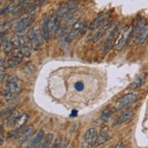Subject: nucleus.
Here are the masks:
<instances>
[{"instance_id": "obj_1", "label": "nucleus", "mask_w": 148, "mask_h": 148, "mask_svg": "<svg viewBox=\"0 0 148 148\" xmlns=\"http://www.w3.org/2000/svg\"><path fill=\"white\" fill-rule=\"evenodd\" d=\"M29 43L33 49L36 50L39 48V47L43 44V39L44 36L43 34L41 33V30L38 27V25H36L33 27L29 32Z\"/></svg>"}, {"instance_id": "obj_2", "label": "nucleus", "mask_w": 148, "mask_h": 148, "mask_svg": "<svg viewBox=\"0 0 148 148\" xmlns=\"http://www.w3.org/2000/svg\"><path fill=\"white\" fill-rule=\"evenodd\" d=\"M138 95H139L138 92H132L129 94H126L117 101L116 105H115V108L117 110H122V109L127 107L128 106L132 105L138 98Z\"/></svg>"}, {"instance_id": "obj_3", "label": "nucleus", "mask_w": 148, "mask_h": 148, "mask_svg": "<svg viewBox=\"0 0 148 148\" xmlns=\"http://www.w3.org/2000/svg\"><path fill=\"white\" fill-rule=\"evenodd\" d=\"M132 30H133L132 27H126L123 31L121 32L119 37L117 38L116 42H115V44H114V49L115 50L121 51L124 48V47L126 45L128 39H129V37L131 36Z\"/></svg>"}, {"instance_id": "obj_4", "label": "nucleus", "mask_w": 148, "mask_h": 148, "mask_svg": "<svg viewBox=\"0 0 148 148\" xmlns=\"http://www.w3.org/2000/svg\"><path fill=\"white\" fill-rule=\"evenodd\" d=\"M86 24H84L81 20H78L77 21L73 27H71V29L69 30L68 33H66V40L67 42H71L73 39L77 36L79 33H82L83 30H84V27L86 28Z\"/></svg>"}, {"instance_id": "obj_5", "label": "nucleus", "mask_w": 148, "mask_h": 148, "mask_svg": "<svg viewBox=\"0 0 148 148\" xmlns=\"http://www.w3.org/2000/svg\"><path fill=\"white\" fill-rule=\"evenodd\" d=\"M34 18H35V15H30V14H27L25 16L21 18L16 25V33H22V32H24L32 24Z\"/></svg>"}, {"instance_id": "obj_6", "label": "nucleus", "mask_w": 148, "mask_h": 148, "mask_svg": "<svg viewBox=\"0 0 148 148\" xmlns=\"http://www.w3.org/2000/svg\"><path fill=\"white\" fill-rule=\"evenodd\" d=\"M77 2L76 1H71V2H68V3H65L64 5H62L59 9L56 11V16H57V18L58 19H61V18H64L65 17L68 13L75 9V5H76Z\"/></svg>"}, {"instance_id": "obj_7", "label": "nucleus", "mask_w": 148, "mask_h": 148, "mask_svg": "<svg viewBox=\"0 0 148 148\" xmlns=\"http://www.w3.org/2000/svg\"><path fill=\"white\" fill-rule=\"evenodd\" d=\"M146 22L144 18L142 17H137L136 19V25H134V27H133V30H132V34H131V37L132 39L134 40V39H138L139 36L142 33V31L145 27Z\"/></svg>"}, {"instance_id": "obj_8", "label": "nucleus", "mask_w": 148, "mask_h": 148, "mask_svg": "<svg viewBox=\"0 0 148 148\" xmlns=\"http://www.w3.org/2000/svg\"><path fill=\"white\" fill-rule=\"evenodd\" d=\"M110 139H111V137L108 134V128H107V126H105L101 130V132L99 133L97 137H96L95 143H94V146L95 147H98V146H100L102 145L106 144V142H108Z\"/></svg>"}, {"instance_id": "obj_9", "label": "nucleus", "mask_w": 148, "mask_h": 148, "mask_svg": "<svg viewBox=\"0 0 148 148\" xmlns=\"http://www.w3.org/2000/svg\"><path fill=\"white\" fill-rule=\"evenodd\" d=\"M109 16H110V13L107 12V13H103V14L99 15L97 17H96L94 22L91 24V25H90V27H91V29H96L98 27H101L104 25L105 22L108 19Z\"/></svg>"}, {"instance_id": "obj_10", "label": "nucleus", "mask_w": 148, "mask_h": 148, "mask_svg": "<svg viewBox=\"0 0 148 148\" xmlns=\"http://www.w3.org/2000/svg\"><path fill=\"white\" fill-rule=\"evenodd\" d=\"M146 76H147L146 73H142V74H140L139 75H137L136 78L129 85L128 89L136 90V89H138L139 87H141L145 84V82L146 81Z\"/></svg>"}, {"instance_id": "obj_11", "label": "nucleus", "mask_w": 148, "mask_h": 148, "mask_svg": "<svg viewBox=\"0 0 148 148\" xmlns=\"http://www.w3.org/2000/svg\"><path fill=\"white\" fill-rule=\"evenodd\" d=\"M133 115H134V112L132 110H127V111L124 112L121 115H119L116 120L114 121V123L113 124V125L115 126V125H123V124L126 123V122L130 121L132 119Z\"/></svg>"}, {"instance_id": "obj_12", "label": "nucleus", "mask_w": 148, "mask_h": 148, "mask_svg": "<svg viewBox=\"0 0 148 148\" xmlns=\"http://www.w3.org/2000/svg\"><path fill=\"white\" fill-rule=\"evenodd\" d=\"M97 136V131L95 127H91L86 132L85 136H84V139H85V143L86 145H92L95 143V141L96 139Z\"/></svg>"}, {"instance_id": "obj_13", "label": "nucleus", "mask_w": 148, "mask_h": 148, "mask_svg": "<svg viewBox=\"0 0 148 148\" xmlns=\"http://www.w3.org/2000/svg\"><path fill=\"white\" fill-rule=\"evenodd\" d=\"M118 31V27H115L114 30H113L111 32L110 36H108L107 40H106V46H105V48H104V51H103V54L106 55L109 52V50H110L113 46H114V39L115 38V35H116V32Z\"/></svg>"}, {"instance_id": "obj_14", "label": "nucleus", "mask_w": 148, "mask_h": 148, "mask_svg": "<svg viewBox=\"0 0 148 148\" xmlns=\"http://www.w3.org/2000/svg\"><path fill=\"white\" fill-rule=\"evenodd\" d=\"M33 129H34V127L32 125H28L25 128V129L22 131V133L19 134V136H18V140H19V142L20 143H25V142H27V139L29 138V136L32 134V133H33Z\"/></svg>"}, {"instance_id": "obj_15", "label": "nucleus", "mask_w": 148, "mask_h": 148, "mask_svg": "<svg viewBox=\"0 0 148 148\" xmlns=\"http://www.w3.org/2000/svg\"><path fill=\"white\" fill-rule=\"evenodd\" d=\"M5 92L16 96L20 93V86L17 83H8L5 86Z\"/></svg>"}, {"instance_id": "obj_16", "label": "nucleus", "mask_w": 148, "mask_h": 148, "mask_svg": "<svg viewBox=\"0 0 148 148\" xmlns=\"http://www.w3.org/2000/svg\"><path fill=\"white\" fill-rule=\"evenodd\" d=\"M10 42L13 45L14 48H21V47H25V40L24 37H22L20 36H14L11 37Z\"/></svg>"}, {"instance_id": "obj_17", "label": "nucleus", "mask_w": 148, "mask_h": 148, "mask_svg": "<svg viewBox=\"0 0 148 148\" xmlns=\"http://www.w3.org/2000/svg\"><path fill=\"white\" fill-rule=\"evenodd\" d=\"M44 136H45V132H44V130H43V129L38 130L37 133L35 134V136H34L33 140H32V143H31L32 147H33V148H37L38 145H40L41 141L43 140Z\"/></svg>"}, {"instance_id": "obj_18", "label": "nucleus", "mask_w": 148, "mask_h": 148, "mask_svg": "<svg viewBox=\"0 0 148 148\" xmlns=\"http://www.w3.org/2000/svg\"><path fill=\"white\" fill-rule=\"evenodd\" d=\"M28 119H29V115L27 113H24V114H20V116L17 118V120L16 121V123L14 125L15 128H16V130L20 129V128L23 125H25V124L28 121Z\"/></svg>"}, {"instance_id": "obj_19", "label": "nucleus", "mask_w": 148, "mask_h": 148, "mask_svg": "<svg viewBox=\"0 0 148 148\" xmlns=\"http://www.w3.org/2000/svg\"><path fill=\"white\" fill-rule=\"evenodd\" d=\"M43 36L45 40H48L50 38V30H49V17L46 16L43 21Z\"/></svg>"}, {"instance_id": "obj_20", "label": "nucleus", "mask_w": 148, "mask_h": 148, "mask_svg": "<svg viewBox=\"0 0 148 148\" xmlns=\"http://www.w3.org/2000/svg\"><path fill=\"white\" fill-rule=\"evenodd\" d=\"M22 62V58H18V57H14V56H10L9 58L5 61V68H11V67H15L18 66L19 64Z\"/></svg>"}, {"instance_id": "obj_21", "label": "nucleus", "mask_w": 148, "mask_h": 148, "mask_svg": "<svg viewBox=\"0 0 148 148\" xmlns=\"http://www.w3.org/2000/svg\"><path fill=\"white\" fill-rule=\"evenodd\" d=\"M137 40H138V43L140 45L144 44L146 40H148V22L145 24V27H144V29L142 31V33H141V35L139 36Z\"/></svg>"}, {"instance_id": "obj_22", "label": "nucleus", "mask_w": 148, "mask_h": 148, "mask_svg": "<svg viewBox=\"0 0 148 148\" xmlns=\"http://www.w3.org/2000/svg\"><path fill=\"white\" fill-rule=\"evenodd\" d=\"M20 116V114H19V112L17 111V110H14L12 113H11V114L8 116V122H6V124H8V126H10V125H15V123H16V121L17 120V118Z\"/></svg>"}, {"instance_id": "obj_23", "label": "nucleus", "mask_w": 148, "mask_h": 148, "mask_svg": "<svg viewBox=\"0 0 148 148\" xmlns=\"http://www.w3.org/2000/svg\"><path fill=\"white\" fill-rule=\"evenodd\" d=\"M111 27V24H108L106 25H103V27H101L100 30L98 32H96L95 36H94V42H96V41H98L99 40V38L104 35L106 32L108 30V28Z\"/></svg>"}, {"instance_id": "obj_24", "label": "nucleus", "mask_w": 148, "mask_h": 148, "mask_svg": "<svg viewBox=\"0 0 148 148\" xmlns=\"http://www.w3.org/2000/svg\"><path fill=\"white\" fill-rule=\"evenodd\" d=\"M114 111L112 108H106V110L102 113L101 114V120L102 121H104V122H106L108 121L109 119H110L112 117V115L114 114Z\"/></svg>"}, {"instance_id": "obj_25", "label": "nucleus", "mask_w": 148, "mask_h": 148, "mask_svg": "<svg viewBox=\"0 0 148 148\" xmlns=\"http://www.w3.org/2000/svg\"><path fill=\"white\" fill-rule=\"evenodd\" d=\"M3 49H4V52L5 54H10L13 50H14V47H13V45L11 44L10 42V39L9 40H5L3 44Z\"/></svg>"}, {"instance_id": "obj_26", "label": "nucleus", "mask_w": 148, "mask_h": 148, "mask_svg": "<svg viewBox=\"0 0 148 148\" xmlns=\"http://www.w3.org/2000/svg\"><path fill=\"white\" fill-rule=\"evenodd\" d=\"M52 140H53V134H48L47 136H46V138L44 139V142H43L40 148H48L51 142H52Z\"/></svg>"}, {"instance_id": "obj_27", "label": "nucleus", "mask_w": 148, "mask_h": 148, "mask_svg": "<svg viewBox=\"0 0 148 148\" xmlns=\"http://www.w3.org/2000/svg\"><path fill=\"white\" fill-rule=\"evenodd\" d=\"M11 25H12V23L10 21H5L4 23H2L0 25V34L8 31L11 27Z\"/></svg>"}, {"instance_id": "obj_28", "label": "nucleus", "mask_w": 148, "mask_h": 148, "mask_svg": "<svg viewBox=\"0 0 148 148\" xmlns=\"http://www.w3.org/2000/svg\"><path fill=\"white\" fill-rule=\"evenodd\" d=\"M24 71L25 72H27V73H28V74H32V73H34L35 72V69H36V67H35V66L33 65V64H31V63H28V64H27L25 66H24Z\"/></svg>"}, {"instance_id": "obj_29", "label": "nucleus", "mask_w": 148, "mask_h": 148, "mask_svg": "<svg viewBox=\"0 0 148 148\" xmlns=\"http://www.w3.org/2000/svg\"><path fill=\"white\" fill-rule=\"evenodd\" d=\"M21 49V52L23 54V56H25V57H29L30 55H31V48L28 47H23L20 48Z\"/></svg>"}, {"instance_id": "obj_30", "label": "nucleus", "mask_w": 148, "mask_h": 148, "mask_svg": "<svg viewBox=\"0 0 148 148\" xmlns=\"http://www.w3.org/2000/svg\"><path fill=\"white\" fill-rule=\"evenodd\" d=\"M75 90H77V91H83V89L85 88V85L82 83V82H76L75 84Z\"/></svg>"}, {"instance_id": "obj_31", "label": "nucleus", "mask_w": 148, "mask_h": 148, "mask_svg": "<svg viewBox=\"0 0 148 148\" xmlns=\"http://www.w3.org/2000/svg\"><path fill=\"white\" fill-rule=\"evenodd\" d=\"M61 143H62L61 138H56V141H55V143H54V145H53V147H52V148H60Z\"/></svg>"}, {"instance_id": "obj_32", "label": "nucleus", "mask_w": 148, "mask_h": 148, "mask_svg": "<svg viewBox=\"0 0 148 148\" xmlns=\"http://www.w3.org/2000/svg\"><path fill=\"white\" fill-rule=\"evenodd\" d=\"M17 81H18V78L16 75H10L8 79V83H17Z\"/></svg>"}, {"instance_id": "obj_33", "label": "nucleus", "mask_w": 148, "mask_h": 148, "mask_svg": "<svg viewBox=\"0 0 148 148\" xmlns=\"http://www.w3.org/2000/svg\"><path fill=\"white\" fill-rule=\"evenodd\" d=\"M108 148H125V145H124V143H122V142H118L117 144H115V145L108 147Z\"/></svg>"}, {"instance_id": "obj_34", "label": "nucleus", "mask_w": 148, "mask_h": 148, "mask_svg": "<svg viewBox=\"0 0 148 148\" xmlns=\"http://www.w3.org/2000/svg\"><path fill=\"white\" fill-rule=\"evenodd\" d=\"M16 136H17V130H16V129H15L13 132L9 133L8 138H14V137H16Z\"/></svg>"}, {"instance_id": "obj_35", "label": "nucleus", "mask_w": 148, "mask_h": 148, "mask_svg": "<svg viewBox=\"0 0 148 148\" xmlns=\"http://www.w3.org/2000/svg\"><path fill=\"white\" fill-rule=\"evenodd\" d=\"M5 65V61L2 58H0V67H2Z\"/></svg>"}, {"instance_id": "obj_36", "label": "nucleus", "mask_w": 148, "mask_h": 148, "mask_svg": "<svg viewBox=\"0 0 148 148\" xmlns=\"http://www.w3.org/2000/svg\"><path fill=\"white\" fill-rule=\"evenodd\" d=\"M5 73L4 72H2V71H0V81L1 80H3L4 78H5Z\"/></svg>"}, {"instance_id": "obj_37", "label": "nucleus", "mask_w": 148, "mask_h": 148, "mask_svg": "<svg viewBox=\"0 0 148 148\" xmlns=\"http://www.w3.org/2000/svg\"><path fill=\"white\" fill-rule=\"evenodd\" d=\"M75 115H77V111L73 110V111H72V114H71V116L73 117V116H75Z\"/></svg>"}, {"instance_id": "obj_38", "label": "nucleus", "mask_w": 148, "mask_h": 148, "mask_svg": "<svg viewBox=\"0 0 148 148\" xmlns=\"http://www.w3.org/2000/svg\"><path fill=\"white\" fill-rule=\"evenodd\" d=\"M0 47H1V41H0Z\"/></svg>"}, {"instance_id": "obj_39", "label": "nucleus", "mask_w": 148, "mask_h": 148, "mask_svg": "<svg viewBox=\"0 0 148 148\" xmlns=\"http://www.w3.org/2000/svg\"><path fill=\"white\" fill-rule=\"evenodd\" d=\"M32 148H33V147H32Z\"/></svg>"}]
</instances>
